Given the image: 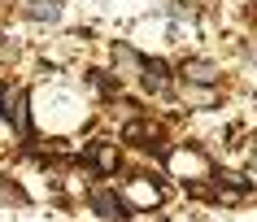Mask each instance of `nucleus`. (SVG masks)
<instances>
[{"label": "nucleus", "instance_id": "nucleus-9", "mask_svg": "<svg viewBox=\"0 0 257 222\" xmlns=\"http://www.w3.org/2000/svg\"><path fill=\"white\" fill-rule=\"evenodd\" d=\"M22 14L35 22H57L61 18V0H22Z\"/></svg>", "mask_w": 257, "mask_h": 222}, {"label": "nucleus", "instance_id": "nucleus-6", "mask_svg": "<svg viewBox=\"0 0 257 222\" xmlns=\"http://www.w3.org/2000/svg\"><path fill=\"white\" fill-rule=\"evenodd\" d=\"M179 79H192V83H218V61H205V57H192L179 66Z\"/></svg>", "mask_w": 257, "mask_h": 222}, {"label": "nucleus", "instance_id": "nucleus-3", "mask_svg": "<svg viewBox=\"0 0 257 222\" xmlns=\"http://www.w3.org/2000/svg\"><path fill=\"white\" fill-rule=\"evenodd\" d=\"M166 161H170V170H175L179 179H188V183H201L205 174H209V161H205L196 148H175Z\"/></svg>", "mask_w": 257, "mask_h": 222}, {"label": "nucleus", "instance_id": "nucleus-5", "mask_svg": "<svg viewBox=\"0 0 257 222\" xmlns=\"http://www.w3.org/2000/svg\"><path fill=\"white\" fill-rule=\"evenodd\" d=\"M179 96L188 100L192 109H209V105H218L214 83H192V79H183V83H179Z\"/></svg>", "mask_w": 257, "mask_h": 222}, {"label": "nucleus", "instance_id": "nucleus-12", "mask_svg": "<svg viewBox=\"0 0 257 222\" xmlns=\"http://www.w3.org/2000/svg\"><path fill=\"white\" fill-rule=\"evenodd\" d=\"M248 166L257 170V139H253V144H248Z\"/></svg>", "mask_w": 257, "mask_h": 222}, {"label": "nucleus", "instance_id": "nucleus-1", "mask_svg": "<svg viewBox=\"0 0 257 222\" xmlns=\"http://www.w3.org/2000/svg\"><path fill=\"white\" fill-rule=\"evenodd\" d=\"M0 118H9L18 135H27V131H31V113H27V96H22V87L0 83Z\"/></svg>", "mask_w": 257, "mask_h": 222}, {"label": "nucleus", "instance_id": "nucleus-8", "mask_svg": "<svg viewBox=\"0 0 257 222\" xmlns=\"http://www.w3.org/2000/svg\"><path fill=\"white\" fill-rule=\"evenodd\" d=\"M87 166H92L96 174H113V170H118V148H113V144H92V148H87Z\"/></svg>", "mask_w": 257, "mask_h": 222}, {"label": "nucleus", "instance_id": "nucleus-10", "mask_svg": "<svg viewBox=\"0 0 257 222\" xmlns=\"http://www.w3.org/2000/svg\"><path fill=\"white\" fill-rule=\"evenodd\" d=\"M113 61H118L122 74H144V66H149V61H144L131 44H113Z\"/></svg>", "mask_w": 257, "mask_h": 222}, {"label": "nucleus", "instance_id": "nucleus-2", "mask_svg": "<svg viewBox=\"0 0 257 222\" xmlns=\"http://www.w3.org/2000/svg\"><path fill=\"white\" fill-rule=\"evenodd\" d=\"M122 200H126L131 209H149L153 213V209H162V187L140 174V179H131L126 187H122Z\"/></svg>", "mask_w": 257, "mask_h": 222}, {"label": "nucleus", "instance_id": "nucleus-7", "mask_svg": "<svg viewBox=\"0 0 257 222\" xmlns=\"http://www.w3.org/2000/svg\"><path fill=\"white\" fill-rule=\"evenodd\" d=\"M92 209L100 213V218H113V222H122L131 205L122 200V192H118V196H113V192H96V196H92Z\"/></svg>", "mask_w": 257, "mask_h": 222}, {"label": "nucleus", "instance_id": "nucleus-11", "mask_svg": "<svg viewBox=\"0 0 257 222\" xmlns=\"http://www.w3.org/2000/svg\"><path fill=\"white\" fill-rule=\"evenodd\" d=\"M140 79H144V87H149V92H157V96H166V92H170V74H166L162 61H149Z\"/></svg>", "mask_w": 257, "mask_h": 222}, {"label": "nucleus", "instance_id": "nucleus-4", "mask_svg": "<svg viewBox=\"0 0 257 222\" xmlns=\"http://www.w3.org/2000/svg\"><path fill=\"white\" fill-rule=\"evenodd\" d=\"M248 187H253V179H248V174H240V170H218L214 196L222 200V205H240L244 196H248Z\"/></svg>", "mask_w": 257, "mask_h": 222}]
</instances>
